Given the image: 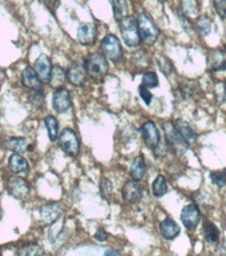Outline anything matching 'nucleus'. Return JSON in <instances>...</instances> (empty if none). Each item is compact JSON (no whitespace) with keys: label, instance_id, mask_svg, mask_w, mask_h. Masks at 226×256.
<instances>
[{"label":"nucleus","instance_id":"obj_2","mask_svg":"<svg viewBox=\"0 0 226 256\" xmlns=\"http://www.w3.org/2000/svg\"><path fill=\"white\" fill-rule=\"evenodd\" d=\"M84 67H85V71H87L88 75H91L95 79L105 78L108 74V70H109L107 58L103 54H99V52L91 54L88 56L85 62H84Z\"/></svg>","mask_w":226,"mask_h":256},{"label":"nucleus","instance_id":"obj_37","mask_svg":"<svg viewBox=\"0 0 226 256\" xmlns=\"http://www.w3.org/2000/svg\"><path fill=\"white\" fill-rule=\"evenodd\" d=\"M95 239L99 240V242H105V240L108 239V234L104 231L103 228H100V230H97V232H96Z\"/></svg>","mask_w":226,"mask_h":256},{"label":"nucleus","instance_id":"obj_38","mask_svg":"<svg viewBox=\"0 0 226 256\" xmlns=\"http://www.w3.org/2000/svg\"><path fill=\"white\" fill-rule=\"evenodd\" d=\"M107 255H120V252H117V251H107Z\"/></svg>","mask_w":226,"mask_h":256},{"label":"nucleus","instance_id":"obj_35","mask_svg":"<svg viewBox=\"0 0 226 256\" xmlns=\"http://www.w3.org/2000/svg\"><path fill=\"white\" fill-rule=\"evenodd\" d=\"M159 63L160 68H161V71H163L164 74H167L168 75V74L172 71V64L167 58H159Z\"/></svg>","mask_w":226,"mask_h":256},{"label":"nucleus","instance_id":"obj_26","mask_svg":"<svg viewBox=\"0 0 226 256\" xmlns=\"http://www.w3.org/2000/svg\"><path fill=\"white\" fill-rule=\"evenodd\" d=\"M112 8H113V14L117 20H121L123 18L128 16V3L127 0H111Z\"/></svg>","mask_w":226,"mask_h":256},{"label":"nucleus","instance_id":"obj_31","mask_svg":"<svg viewBox=\"0 0 226 256\" xmlns=\"http://www.w3.org/2000/svg\"><path fill=\"white\" fill-rule=\"evenodd\" d=\"M212 183L215 184L216 187L223 188L226 184V172L225 171H215L211 174Z\"/></svg>","mask_w":226,"mask_h":256},{"label":"nucleus","instance_id":"obj_16","mask_svg":"<svg viewBox=\"0 0 226 256\" xmlns=\"http://www.w3.org/2000/svg\"><path fill=\"white\" fill-rule=\"evenodd\" d=\"M21 83H23L24 87L29 88L31 91H33V90H40L43 82L39 79V76L35 72L33 67H25L21 72Z\"/></svg>","mask_w":226,"mask_h":256},{"label":"nucleus","instance_id":"obj_11","mask_svg":"<svg viewBox=\"0 0 226 256\" xmlns=\"http://www.w3.org/2000/svg\"><path fill=\"white\" fill-rule=\"evenodd\" d=\"M52 63L51 59L48 58L47 55H40L37 59H36L35 64H33V70L39 76V79L43 82V83H48L49 82V78H51L52 72Z\"/></svg>","mask_w":226,"mask_h":256},{"label":"nucleus","instance_id":"obj_25","mask_svg":"<svg viewBox=\"0 0 226 256\" xmlns=\"http://www.w3.org/2000/svg\"><path fill=\"white\" fill-rule=\"evenodd\" d=\"M204 234H205V238L209 243L216 244L219 243L220 240V231L219 228L216 227L215 224L209 222V220H205L204 223Z\"/></svg>","mask_w":226,"mask_h":256},{"label":"nucleus","instance_id":"obj_36","mask_svg":"<svg viewBox=\"0 0 226 256\" xmlns=\"http://www.w3.org/2000/svg\"><path fill=\"white\" fill-rule=\"evenodd\" d=\"M139 91H140V95H141V99H143L147 104H151L152 94L149 92V88H147L145 86H141Z\"/></svg>","mask_w":226,"mask_h":256},{"label":"nucleus","instance_id":"obj_18","mask_svg":"<svg viewBox=\"0 0 226 256\" xmlns=\"http://www.w3.org/2000/svg\"><path fill=\"white\" fill-rule=\"evenodd\" d=\"M175 127L188 144L195 143L196 139H197V134H196L195 130L191 127V124H188L187 122H184V120H177L175 123Z\"/></svg>","mask_w":226,"mask_h":256},{"label":"nucleus","instance_id":"obj_1","mask_svg":"<svg viewBox=\"0 0 226 256\" xmlns=\"http://www.w3.org/2000/svg\"><path fill=\"white\" fill-rule=\"evenodd\" d=\"M120 31H121L124 43L127 44L128 47H137L141 43L139 24H137V19H135L133 16H125L120 20Z\"/></svg>","mask_w":226,"mask_h":256},{"label":"nucleus","instance_id":"obj_40","mask_svg":"<svg viewBox=\"0 0 226 256\" xmlns=\"http://www.w3.org/2000/svg\"><path fill=\"white\" fill-rule=\"evenodd\" d=\"M225 87H226V86H225Z\"/></svg>","mask_w":226,"mask_h":256},{"label":"nucleus","instance_id":"obj_30","mask_svg":"<svg viewBox=\"0 0 226 256\" xmlns=\"http://www.w3.org/2000/svg\"><path fill=\"white\" fill-rule=\"evenodd\" d=\"M212 19L209 16H201L199 18V22H197V27H199L200 32L203 34V35H208V34H211L212 30Z\"/></svg>","mask_w":226,"mask_h":256},{"label":"nucleus","instance_id":"obj_39","mask_svg":"<svg viewBox=\"0 0 226 256\" xmlns=\"http://www.w3.org/2000/svg\"><path fill=\"white\" fill-rule=\"evenodd\" d=\"M160 2H165V0H160Z\"/></svg>","mask_w":226,"mask_h":256},{"label":"nucleus","instance_id":"obj_27","mask_svg":"<svg viewBox=\"0 0 226 256\" xmlns=\"http://www.w3.org/2000/svg\"><path fill=\"white\" fill-rule=\"evenodd\" d=\"M45 126H47V131L48 136L52 142L59 139V124H57V120L53 118V116L48 115L45 118Z\"/></svg>","mask_w":226,"mask_h":256},{"label":"nucleus","instance_id":"obj_8","mask_svg":"<svg viewBox=\"0 0 226 256\" xmlns=\"http://www.w3.org/2000/svg\"><path fill=\"white\" fill-rule=\"evenodd\" d=\"M201 219V212L196 204H188L181 212V222L188 230H195Z\"/></svg>","mask_w":226,"mask_h":256},{"label":"nucleus","instance_id":"obj_13","mask_svg":"<svg viewBox=\"0 0 226 256\" xmlns=\"http://www.w3.org/2000/svg\"><path fill=\"white\" fill-rule=\"evenodd\" d=\"M87 71H85V67L83 64L73 63L71 67L68 68L67 71V79L69 80V83L75 87H81L85 82V78H87Z\"/></svg>","mask_w":226,"mask_h":256},{"label":"nucleus","instance_id":"obj_21","mask_svg":"<svg viewBox=\"0 0 226 256\" xmlns=\"http://www.w3.org/2000/svg\"><path fill=\"white\" fill-rule=\"evenodd\" d=\"M147 172V166H145V162H144L143 156H139L133 160V163L131 166V176L133 180H141Z\"/></svg>","mask_w":226,"mask_h":256},{"label":"nucleus","instance_id":"obj_33","mask_svg":"<svg viewBox=\"0 0 226 256\" xmlns=\"http://www.w3.org/2000/svg\"><path fill=\"white\" fill-rule=\"evenodd\" d=\"M43 252L44 251L39 246L29 244V246H24L23 248H20L17 254H20V255H39V254H43Z\"/></svg>","mask_w":226,"mask_h":256},{"label":"nucleus","instance_id":"obj_3","mask_svg":"<svg viewBox=\"0 0 226 256\" xmlns=\"http://www.w3.org/2000/svg\"><path fill=\"white\" fill-rule=\"evenodd\" d=\"M137 24H139L140 36H141V40L144 43L149 44V46L155 43L159 38L160 31L159 28L156 27V24L153 23V19L149 16V14L141 12L137 18Z\"/></svg>","mask_w":226,"mask_h":256},{"label":"nucleus","instance_id":"obj_5","mask_svg":"<svg viewBox=\"0 0 226 256\" xmlns=\"http://www.w3.org/2000/svg\"><path fill=\"white\" fill-rule=\"evenodd\" d=\"M60 147L67 155L77 156L80 152V143L77 135L72 131L71 128H64L59 138Z\"/></svg>","mask_w":226,"mask_h":256},{"label":"nucleus","instance_id":"obj_29","mask_svg":"<svg viewBox=\"0 0 226 256\" xmlns=\"http://www.w3.org/2000/svg\"><path fill=\"white\" fill-rule=\"evenodd\" d=\"M100 191H101V196L104 199H111L112 195H113V186H112L111 180H108L107 178H103L101 183H100Z\"/></svg>","mask_w":226,"mask_h":256},{"label":"nucleus","instance_id":"obj_10","mask_svg":"<svg viewBox=\"0 0 226 256\" xmlns=\"http://www.w3.org/2000/svg\"><path fill=\"white\" fill-rule=\"evenodd\" d=\"M143 198V188L137 180H131L124 184L123 187V199L129 204L139 203Z\"/></svg>","mask_w":226,"mask_h":256},{"label":"nucleus","instance_id":"obj_32","mask_svg":"<svg viewBox=\"0 0 226 256\" xmlns=\"http://www.w3.org/2000/svg\"><path fill=\"white\" fill-rule=\"evenodd\" d=\"M143 86L147 88H153L159 86V78L155 72H147L143 78Z\"/></svg>","mask_w":226,"mask_h":256},{"label":"nucleus","instance_id":"obj_9","mask_svg":"<svg viewBox=\"0 0 226 256\" xmlns=\"http://www.w3.org/2000/svg\"><path fill=\"white\" fill-rule=\"evenodd\" d=\"M52 106L55 108L56 112L64 114L67 112L72 106L71 94L65 88H57L53 94V99H52Z\"/></svg>","mask_w":226,"mask_h":256},{"label":"nucleus","instance_id":"obj_28","mask_svg":"<svg viewBox=\"0 0 226 256\" xmlns=\"http://www.w3.org/2000/svg\"><path fill=\"white\" fill-rule=\"evenodd\" d=\"M152 191H153V195L156 198H160V196H163L167 194L168 191V184H167V180L164 176H157L153 182V186H152Z\"/></svg>","mask_w":226,"mask_h":256},{"label":"nucleus","instance_id":"obj_15","mask_svg":"<svg viewBox=\"0 0 226 256\" xmlns=\"http://www.w3.org/2000/svg\"><path fill=\"white\" fill-rule=\"evenodd\" d=\"M96 38H97V31L96 27L91 23H84L79 27V32H77V39L84 46H91L95 44Z\"/></svg>","mask_w":226,"mask_h":256},{"label":"nucleus","instance_id":"obj_14","mask_svg":"<svg viewBox=\"0 0 226 256\" xmlns=\"http://www.w3.org/2000/svg\"><path fill=\"white\" fill-rule=\"evenodd\" d=\"M226 68V51L215 50L208 56V70L209 71H223Z\"/></svg>","mask_w":226,"mask_h":256},{"label":"nucleus","instance_id":"obj_34","mask_svg":"<svg viewBox=\"0 0 226 256\" xmlns=\"http://www.w3.org/2000/svg\"><path fill=\"white\" fill-rule=\"evenodd\" d=\"M213 3L220 18L226 19V0H213Z\"/></svg>","mask_w":226,"mask_h":256},{"label":"nucleus","instance_id":"obj_17","mask_svg":"<svg viewBox=\"0 0 226 256\" xmlns=\"http://www.w3.org/2000/svg\"><path fill=\"white\" fill-rule=\"evenodd\" d=\"M8 167L13 174H24V172H28V170H29V164L21 156V154H13V155L9 156Z\"/></svg>","mask_w":226,"mask_h":256},{"label":"nucleus","instance_id":"obj_24","mask_svg":"<svg viewBox=\"0 0 226 256\" xmlns=\"http://www.w3.org/2000/svg\"><path fill=\"white\" fill-rule=\"evenodd\" d=\"M60 211H61V207H60L59 204H48L45 207L41 208V216H43V219L45 222H55L60 215Z\"/></svg>","mask_w":226,"mask_h":256},{"label":"nucleus","instance_id":"obj_22","mask_svg":"<svg viewBox=\"0 0 226 256\" xmlns=\"http://www.w3.org/2000/svg\"><path fill=\"white\" fill-rule=\"evenodd\" d=\"M5 146L8 150H11L15 154H24L28 151V147H29L25 138H11L7 140Z\"/></svg>","mask_w":226,"mask_h":256},{"label":"nucleus","instance_id":"obj_12","mask_svg":"<svg viewBox=\"0 0 226 256\" xmlns=\"http://www.w3.org/2000/svg\"><path fill=\"white\" fill-rule=\"evenodd\" d=\"M8 191L12 196H15L16 199H25L29 195V186L27 182L21 178H11L8 182Z\"/></svg>","mask_w":226,"mask_h":256},{"label":"nucleus","instance_id":"obj_23","mask_svg":"<svg viewBox=\"0 0 226 256\" xmlns=\"http://www.w3.org/2000/svg\"><path fill=\"white\" fill-rule=\"evenodd\" d=\"M180 11L184 16L189 18H195L199 14V4L196 0H183L180 4Z\"/></svg>","mask_w":226,"mask_h":256},{"label":"nucleus","instance_id":"obj_7","mask_svg":"<svg viewBox=\"0 0 226 256\" xmlns=\"http://www.w3.org/2000/svg\"><path fill=\"white\" fill-rule=\"evenodd\" d=\"M141 132H143V139L145 146L151 150H156L160 144V132L157 126L152 120H148L143 124Z\"/></svg>","mask_w":226,"mask_h":256},{"label":"nucleus","instance_id":"obj_6","mask_svg":"<svg viewBox=\"0 0 226 256\" xmlns=\"http://www.w3.org/2000/svg\"><path fill=\"white\" fill-rule=\"evenodd\" d=\"M101 50H103L104 56L115 63L123 58V47H121L120 40L115 35H107L104 38Z\"/></svg>","mask_w":226,"mask_h":256},{"label":"nucleus","instance_id":"obj_4","mask_svg":"<svg viewBox=\"0 0 226 256\" xmlns=\"http://www.w3.org/2000/svg\"><path fill=\"white\" fill-rule=\"evenodd\" d=\"M165 138H167V143L169 144V147L173 148L176 154L183 155L187 152L189 144L183 139V136L180 135L179 131L176 130L175 124L171 123V122L165 123Z\"/></svg>","mask_w":226,"mask_h":256},{"label":"nucleus","instance_id":"obj_20","mask_svg":"<svg viewBox=\"0 0 226 256\" xmlns=\"http://www.w3.org/2000/svg\"><path fill=\"white\" fill-rule=\"evenodd\" d=\"M67 79V72L64 71V68H61L60 66H55V67L52 68L51 72V78H49V86L52 88H61V86L64 84Z\"/></svg>","mask_w":226,"mask_h":256},{"label":"nucleus","instance_id":"obj_19","mask_svg":"<svg viewBox=\"0 0 226 256\" xmlns=\"http://www.w3.org/2000/svg\"><path fill=\"white\" fill-rule=\"evenodd\" d=\"M160 231H161V234H163V236L165 239L172 240L179 235L180 228L173 220L165 219L161 222V224H160Z\"/></svg>","mask_w":226,"mask_h":256}]
</instances>
